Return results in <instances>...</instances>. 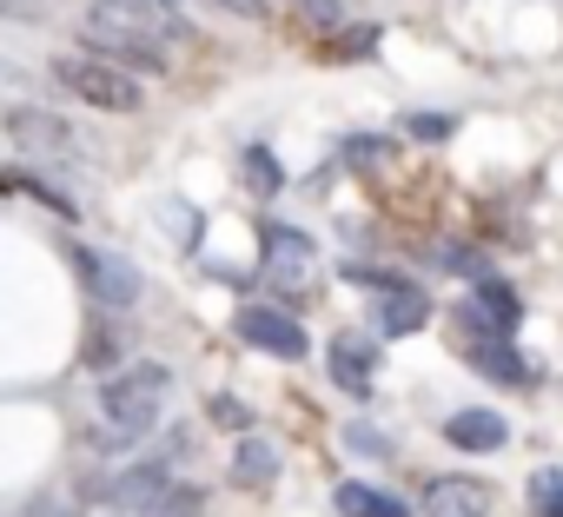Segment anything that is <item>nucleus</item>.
<instances>
[{
    "label": "nucleus",
    "mask_w": 563,
    "mask_h": 517,
    "mask_svg": "<svg viewBox=\"0 0 563 517\" xmlns=\"http://www.w3.org/2000/svg\"><path fill=\"white\" fill-rule=\"evenodd\" d=\"M159 219H166V239H173L179 252H192V245H199V212H192L186 199H166V206H159Z\"/></svg>",
    "instance_id": "6ab92c4d"
},
{
    "label": "nucleus",
    "mask_w": 563,
    "mask_h": 517,
    "mask_svg": "<svg viewBox=\"0 0 563 517\" xmlns=\"http://www.w3.org/2000/svg\"><path fill=\"white\" fill-rule=\"evenodd\" d=\"M444 438H451L457 451H504V444H510V425H504L497 411H451V418H444Z\"/></svg>",
    "instance_id": "9d476101"
},
{
    "label": "nucleus",
    "mask_w": 563,
    "mask_h": 517,
    "mask_svg": "<svg viewBox=\"0 0 563 517\" xmlns=\"http://www.w3.org/2000/svg\"><path fill=\"white\" fill-rule=\"evenodd\" d=\"M352 160H372V166H385V160H391V146H385V140H352Z\"/></svg>",
    "instance_id": "bb28decb"
},
{
    "label": "nucleus",
    "mask_w": 563,
    "mask_h": 517,
    "mask_svg": "<svg viewBox=\"0 0 563 517\" xmlns=\"http://www.w3.org/2000/svg\"><path fill=\"white\" fill-rule=\"evenodd\" d=\"M258 252H265V286H272V293H286V299L312 293V279H319V245H312L299 226L265 219V226H258Z\"/></svg>",
    "instance_id": "f03ea898"
},
{
    "label": "nucleus",
    "mask_w": 563,
    "mask_h": 517,
    "mask_svg": "<svg viewBox=\"0 0 563 517\" xmlns=\"http://www.w3.org/2000/svg\"><path fill=\"white\" fill-rule=\"evenodd\" d=\"M451 127H457L451 113H411V120H405L411 140H451Z\"/></svg>",
    "instance_id": "b1692460"
},
{
    "label": "nucleus",
    "mask_w": 563,
    "mask_h": 517,
    "mask_svg": "<svg viewBox=\"0 0 563 517\" xmlns=\"http://www.w3.org/2000/svg\"><path fill=\"white\" fill-rule=\"evenodd\" d=\"M133 517H199V491H192V484H173L159 504H146V510H133Z\"/></svg>",
    "instance_id": "5701e85b"
},
{
    "label": "nucleus",
    "mask_w": 563,
    "mask_h": 517,
    "mask_svg": "<svg viewBox=\"0 0 563 517\" xmlns=\"http://www.w3.org/2000/svg\"><path fill=\"white\" fill-rule=\"evenodd\" d=\"M325 359H332V385H339L345 398H365V392L378 385V339H372V332H339Z\"/></svg>",
    "instance_id": "0eeeda50"
},
{
    "label": "nucleus",
    "mask_w": 563,
    "mask_h": 517,
    "mask_svg": "<svg viewBox=\"0 0 563 517\" xmlns=\"http://www.w3.org/2000/svg\"><path fill=\"white\" fill-rule=\"evenodd\" d=\"M166 491H173V471H166V458H146V464H133V471H120V477H107V484H100L93 497L133 517V510H146V504H159Z\"/></svg>",
    "instance_id": "6e6552de"
},
{
    "label": "nucleus",
    "mask_w": 563,
    "mask_h": 517,
    "mask_svg": "<svg viewBox=\"0 0 563 517\" xmlns=\"http://www.w3.org/2000/svg\"><path fill=\"white\" fill-rule=\"evenodd\" d=\"M8 133H14V146H21V153H74V133H67L60 120L34 113V107H21V113L8 120Z\"/></svg>",
    "instance_id": "9b49d317"
},
{
    "label": "nucleus",
    "mask_w": 563,
    "mask_h": 517,
    "mask_svg": "<svg viewBox=\"0 0 563 517\" xmlns=\"http://www.w3.org/2000/svg\"><path fill=\"white\" fill-rule=\"evenodd\" d=\"M232 477H239V484H272V477H278V444L258 438V431H245V438H239V458H232Z\"/></svg>",
    "instance_id": "dca6fc26"
},
{
    "label": "nucleus",
    "mask_w": 563,
    "mask_h": 517,
    "mask_svg": "<svg viewBox=\"0 0 563 517\" xmlns=\"http://www.w3.org/2000/svg\"><path fill=\"white\" fill-rule=\"evenodd\" d=\"M312 28H339V0H299Z\"/></svg>",
    "instance_id": "393cba45"
},
{
    "label": "nucleus",
    "mask_w": 563,
    "mask_h": 517,
    "mask_svg": "<svg viewBox=\"0 0 563 517\" xmlns=\"http://www.w3.org/2000/svg\"><path fill=\"white\" fill-rule=\"evenodd\" d=\"M464 359H471L484 378L517 385V392H530V378H537V365H530V359H517V352H510V339H497V345H464Z\"/></svg>",
    "instance_id": "f8f14e48"
},
{
    "label": "nucleus",
    "mask_w": 563,
    "mask_h": 517,
    "mask_svg": "<svg viewBox=\"0 0 563 517\" xmlns=\"http://www.w3.org/2000/svg\"><path fill=\"white\" fill-rule=\"evenodd\" d=\"M173 398V372L166 365H126V372H107L100 378V425H113L120 438H146L159 425Z\"/></svg>",
    "instance_id": "f257e3e1"
},
{
    "label": "nucleus",
    "mask_w": 563,
    "mask_h": 517,
    "mask_svg": "<svg viewBox=\"0 0 563 517\" xmlns=\"http://www.w3.org/2000/svg\"><path fill=\"white\" fill-rule=\"evenodd\" d=\"M74 266H80V279H87V293H93L100 306H113V312H126V306L140 299V266H133V258H120V252H93V245H80V252H74Z\"/></svg>",
    "instance_id": "423d86ee"
},
{
    "label": "nucleus",
    "mask_w": 563,
    "mask_h": 517,
    "mask_svg": "<svg viewBox=\"0 0 563 517\" xmlns=\"http://www.w3.org/2000/svg\"><path fill=\"white\" fill-rule=\"evenodd\" d=\"M424 510H431V517H484L490 497H484V484H471V477H438V484L424 491Z\"/></svg>",
    "instance_id": "ddd939ff"
},
{
    "label": "nucleus",
    "mask_w": 563,
    "mask_h": 517,
    "mask_svg": "<svg viewBox=\"0 0 563 517\" xmlns=\"http://www.w3.org/2000/svg\"><path fill=\"white\" fill-rule=\"evenodd\" d=\"M471 306H477V312H484L497 332H517V293H510L497 273H484V279L471 286Z\"/></svg>",
    "instance_id": "f3484780"
},
{
    "label": "nucleus",
    "mask_w": 563,
    "mask_h": 517,
    "mask_svg": "<svg viewBox=\"0 0 563 517\" xmlns=\"http://www.w3.org/2000/svg\"><path fill=\"white\" fill-rule=\"evenodd\" d=\"M245 186H252V193H265V199L286 186V173H278V160H272L265 146H252V153H245Z\"/></svg>",
    "instance_id": "aec40b11"
},
{
    "label": "nucleus",
    "mask_w": 563,
    "mask_h": 517,
    "mask_svg": "<svg viewBox=\"0 0 563 517\" xmlns=\"http://www.w3.org/2000/svg\"><path fill=\"white\" fill-rule=\"evenodd\" d=\"M14 193H34V199H41L47 212H60V219H74V199H67L60 186H47V179H34L27 166H14Z\"/></svg>",
    "instance_id": "412c9836"
},
{
    "label": "nucleus",
    "mask_w": 563,
    "mask_h": 517,
    "mask_svg": "<svg viewBox=\"0 0 563 517\" xmlns=\"http://www.w3.org/2000/svg\"><path fill=\"white\" fill-rule=\"evenodd\" d=\"M100 8H107L113 21L146 28V34H173V28H179V0H100Z\"/></svg>",
    "instance_id": "2eb2a0df"
},
{
    "label": "nucleus",
    "mask_w": 563,
    "mask_h": 517,
    "mask_svg": "<svg viewBox=\"0 0 563 517\" xmlns=\"http://www.w3.org/2000/svg\"><path fill=\"white\" fill-rule=\"evenodd\" d=\"M54 80H60L74 100L100 107V113H133V107H140V80H126L113 61H93V54L60 61V67H54Z\"/></svg>",
    "instance_id": "39448f33"
},
{
    "label": "nucleus",
    "mask_w": 563,
    "mask_h": 517,
    "mask_svg": "<svg viewBox=\"0 0 563 517\" xmlns=\"http://www.w3.org/2000/svg\"><path fill=\"white\" fill-rule=\"evenodd\" d=\"M332 504H339V517H411V510H405V497H391L385 484H365V477L339 484V491H332Z\"/></svg>",
    "instance_id": "4468645a"
},
{
    "label": "nucleus",
    "mask_w": 563,
    "mask_h": 517,
    "mask_svg": "<svg viewBox=\"0 0 563 517\" xmlns=\"http://www.w3.org/2000/svg\"><path fill=\"white\" fill-rule=\"evenodd\" d=\"M345 451H352V458H391V438L358 418V425H345Z\"/></svg>",
    "instance_id": "4be33fe9"
},
{
    "label": "nucleus",
    "mask_w": 563,
    "mask_h": 517,
    "mask_svg": "<svg viewBox=\"0 0 563 517\" xmlns=\"http://www.w3.org/2000/svg\"><path fill=\"white\" fill-rule=\"evenodd\" d=\"M365 293H372V326L385 332V339H411V332H424V319H431V293L418 286V279H398V273H352Z\"/></svg>",
    "instance_id": "7ed1b4c3"
},
{
    "label": "nucleus",
    "mask_w": 563,
    "mask_h": 517,
    "mask_svg": "<svg viewBox=\"0 0 563 517\" xmlns=\"http://www.w3.org/2000/svg\"><path fill=\"white\" fill-rule=\"evenodd\" d=\"M239 339H245L252 352H272V359H306V332H299V319L272 312V306H245V312H239Z\"/></svg>",
    "instance_id": "1a4fd4ad"
},
{
    "label": "nucleus",
    "mask_w": 563,
    "mask_h": 517,
    "mask_svg": "<svg viewBox=\"0 0 563 517\" xmlns=\"http://www.w3.org/2000/svg\"><path fill=\"white\" fill-rule=\"evenodd\" d=\"M523 497H530L537 517H563V471H530Z\"/></svg>",
    "instance_id": "a211bd4d"
},
{
    "label": "nucleus",
    "mask_w": 563,
    "mask_h": 517,
    "mask_svg": "<svg viewBox=\"0 0 563 517\" xmlns=\"http://www.w3.org/2000/svg\"><path fill=\"white\" fill-rule=\"evenodd\" d=\"M87 359H93V365H113V359H120V332H100V339L87 345Z\"/></svg>",
    "instance_id": "a878e982"
},
{
    "label": "nucleus",
    "mask_w": 563,
    "mask_h": 517,
    "mask_svg": "<svg viewBox=\"0 0 563 517\" xmlns=\"http://www.w3.org/2000/svg\"><path fill=\"white\" fill-rule=\"evenodd\" d=\"M80 34H87V47H93V54H107L113 67H133V74H166V47H159V34H146V28H133V21H113L107 8H93Z\"/></svg>",
    "instance_id": "20e7f679"
},
{
    "label": "nucleus",
    "mask_w": 563,
    "mask_h": 517,
    "mask_svg": "<svg viewBox=\"0 0 563 517\" xmlns=\"http://www.w3.org/2000/svg\"><path fill=\"white\" fill-rule=\"evenodd\" d=\"M225 8H232V14H258V8H265V0H225Z\"/></svg>",
    "instance_id": "cd10ccee"
}]
</instances>
